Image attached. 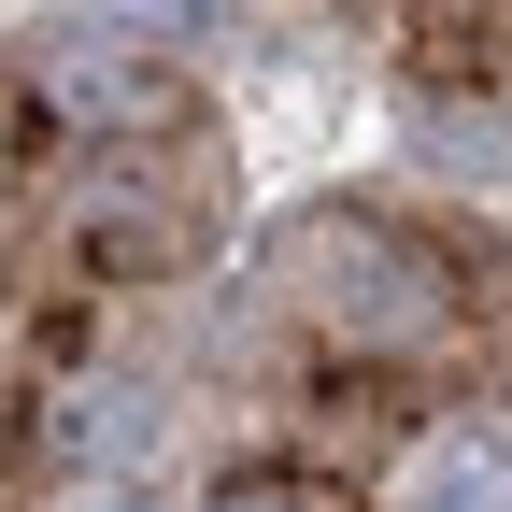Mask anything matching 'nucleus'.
I'll return each instance as SVG.
<instances>
[{
  "label": "nucleus",
  "instance_id": "nucleus-2",
  "mask_svg": "<svg viewBox=\"0 0 512 512\" xmlns=\"http://www.w3.org/2000/svg\"><path fill=\"white\" fill-rule=\"evenodd\" d=\"M413 512H512V441H498V427H456V441H427V470H413Z\"/></svg>",
  "mask_w": 512,
  "mask_h": 512
},
{
  "label": "nucleus",
  "instance_id": "nucleus-1",
  "mask_svg": "<svg viewBox=\"0 0 512 512\" xmlns=\"http://www.w3.org/2000/svg\"><path fill=\"white\" fill-rule=\"evenodd\" d=\"M299 299L328 313L342 342H427V328H441L427 256H413L399 228H370V214H313V228H299Z\"/></svg>",
  "mask_w": 512,
  "mask_h": 512
},
{
  "label": "nucleus",
  "instance_id": "nucleus-3",
  "mask_svg": "<svg viewBox=\"0 0 512 512\" xmlns=\"http://www.w3.org/2000/svg\"><path fill=\"white\" fill-rule=\"evenodd\" d=\"M228 512H271V498H228Z\"/></svg>",
  "mask_w": 512,
  "mask_h": 512
}]
</instances>
